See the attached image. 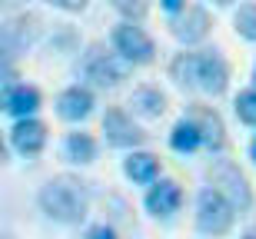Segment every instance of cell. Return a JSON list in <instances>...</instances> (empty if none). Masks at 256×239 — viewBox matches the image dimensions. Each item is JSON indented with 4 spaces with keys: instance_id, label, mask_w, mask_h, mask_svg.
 Masks as SVG:
<instances>
[{
    "instance_id": "cell-22",
    "label": "cell",
    "mask_w": 256,
    "mask_h": 239,
    "mask_svg": "<svg viewBox=\"0 0 256 239\" xmlns=\"http://www.w3.org/2000/svg\"><path fill=\"white\" fill-rule=\"evenodd\" d=\"M106 3H110L124 20H136V23L150 13V0H106Z\"/></svg>"
},
{
    "instance_id": "cell-19",
    "label": "cell",
    "mask_w": 256,
    "mask_h": 239,
    "mask_svg": "<svg viewBox=\"0 0 256 239\" xmlns=\"http://www.w3.org/2000/svg\"><path fill=\"white\" fill-rule=\"evenodd\" d=\"M170 80L180 90H196V50H183L170 60Z\"/></svg>"
},
{
    "instance_id": "cell-21",
    "label": "cell",
    "mask_w": 256,
    "mask_h": 239,
    "mask_svg": "<svg viewBox=\"0 0 256 239\" xmlns=\"http://www.w3.org/2000/svg\"><path fill=\"white\" fill-rule=\"evenodd\" d=\"M233 113H236L240 123L256 126V86L253 90H240V93L233 96Z\"/></svg>"
},
{
    "instance_id": "cell-18",
    "label": "cell",
    "mask_w": 256,
    "mask_h": 239,
    "mask_svg": "<svg viewBox=\"0 0 256 239\" xmlns=\"http://www.w3.org/2000/svg\"><path fill=\"white\" fill-rule=\"evenodd\" d=\"M170 146L176 150V153H196L200 146H203L200 126H196V120H193L190 113L180 116V120L173 123V130H170Z\"/></svg>"
},
{
    "instance_id": "cell-16",
    "label": "cell",
    "mask_w": 256,
    "mask_h": 239,
    "mask_svg": "<svg viewBox=\"0 0 256 239\" xmlns=\"http://www.w3.org/2000/svg\"><path fill=\"white\" fill-rule=\"evenodd\" d=\"M130 106L133 113L143 116V120H160L163 113H166V106H170V100H166V93H163L160 86H136L130 96Z\"/></svg>"
},
{
    "instance_id": "cell-28",
    "label": "cell",
    "mask_w": 256,
    "mask_h": 239,
    "mask_svg": "<svg viewBox=\"0 0 256 239\" xmlns=\"http://www.w3.org/2000/svg\"><path fill=\"white\" fill-rule=\"evenodd\" d=\"M216 7H230V3H236V0H213Z\"/></svg>"
},
{
    "instance_id": "cell-17",
    "label": "cell",
    "mask_w": 256,
    "mask_h": 239,
    "mask_svg": "<svg viewBox=\"0 0 256 239\" xmlns=\"http://www.w3.org/2000/svg\"><path fill=\"white\" fill-rule=\"evenodd\" d=\"M100 153V143L94 140V133H86V130H74V133H66L64 140V156L76 166H90Z\"/></svg>"
},
{
    "instance_id": "cell-4",
    "label": "cell",
    "mask_w": 256,
    "mask_h": 239,
    "mask_svg": "<svg viewBox=\"0 0 256 239\" xmlns=\"http://www.w3.org/2000/svg\"><path fill=\"white\" fill-rule=\"evenodd\" d=\"M236 226V206L210 183L196 196V230L203 236H226Z\"/></svg>"
},
{
    "instance_id": "cell-25",
    "label": "cell",
    "mask_w": 256,
    "mask_h": 239,
    "mask_svg": "<svg viewBox=\"0 0 256 239\" xmlns=\"http://www.w3.org/2000/svg\"><path fill=\"white\" fill-rule=\"evenodd\" d=\"M160 7L166 10V13H170V17H176V13H180V10L186 7V0H160Z\"/></svg>"
},
{
    "instance_id": "cell-24",
    "label": "cell",
    "mask_w": 256,
    "mask_h": 239,
    "mask_svg": "<svg viewBox=\"0 0 256 239\" xmlns=\"http://www.w3.org/2000/svg\"><path fill=\"white\" fill-rule=\"evenodd\" d=\"M84 239H120V233L114 226H106V223H94V226H86Z\"/></svg>"
},
{
    "instance_id": "cell-31",
    "label": "cell",
    "mask_w": 256,
    "mask_h": 239,
    "mask_svg": "<svg viewBox=\"0 0 256 239\" xmlns=\"http://www.w3.org/2000/svg\"><path fill=\"white\" fill-rule=\"evenodd\" d=\"M253 86H256V67H253Z\"/></svg>"
},
{
    "instance_id": "cell-20",
    "label": "cell",
    "mask_w": 256,
    "mask_h": 239,
    "mask_svg": "<svg viewBox=\"0 0 256 239\" xmlns=\"http://www.w3.org/2000/svg\"><path fill=\"white\" fill-rule=\"evenodd\" d=\"M233 30L246 43H256V3H240V10L233 13Z\"/></svg>"
},
{
    "instance_id": "cell-27",
    "label": "cell",
    "mask_w": 256,
    "mask_h": 239,
    "mask_svg": "<svg viewBox=\"0 0 256 239\" xmlns=\"http://www.w3.org/2000/svg\"><path fill=\"white\" fill-rule=\"evenodd\" d=\"M20 0H0V10H17Z\"/></svg>"
},
{
    "instance_id": "cell-14",
    "label": "cell",
    "mask_w": 256,
    "mask_h": 239,
    "mask_svg": "<svg viewBox=\"0 0 256 239\" xmlns=\"http://www.w3.org/2000/svg\"><path fill=\"white\" fill-rule=\"evenodd\" d=\"M186 113L196 120L200 136H203V146L210 150V156H220L223 150H226V123H223V116H220L213 106H203V103H190Z\"/></svg>"
},
{
    "instance_id": "cell-15",
    "label": "cell",
    "mask_w": 256,
    "mask_h": 239,
    "mask_svg": "<svg viewBox=\"0 0 256 239\" xmlns=\"http://www.w3.org/2000/svg\"><path fill=\"white\" fill-rule=\"evenodd\" d=\"M124 173H126V180L136 183V186H150L160 176V156L146 153V150H130L124 160Z\"/></svg>"
},
{
    "instance_id": "cell-11",
    "label": "cell",
    "mask_w": 256,
    "mask_h": 239,
    "mask_svg": "<svg viewBox=\"0 0 256 239\" xmlns=\"http://www.w3.org/2000/svg\"><path fill=\"white\" fill-rule=\"evenodd\" d=\"M47 140H50L47 123L37 120V116H20V120H14V126H10V146H14L20 156H40L47 150Z\"/></svg>"
},
{
    "instance_id": "cell-2",
    "label": "cell",
    "mask_w": 256,
    "mask_h": 239,
    "mask_svg": "<svg viewBox=\"0 0 256 239\" xmlns=\"http://www.w3.org/2000/svg\"><path fill=\"white\" fill-rule=\"evenodd\" d=\"M40 33H44V20L27 10H17L0 23V80L14 73L20 53H27L40 40Z\"/></svg>"
},
{
    "instance_id": "cell-1",
    "label": "cell",
    "mask_w": 256,
    "mask_h": 239,
    "mask_svg": "<svg viewBox=\"0 0 256 239\" xmlns=\"http://www.w3.org/2000/svg\"><path fill=\"white\" fill-rule=\"evenodd\" d=\"M37 203L47 220L60 226H80L90 216V186L74 173H60L40 186Z\"/></svg>"
},
{
    "instance_id": "cell-8",
    "label": "cell",
    "mask_w": 256,
    "mask_h": 239,
    "mask_svg": "<svg viewBox=\"0 0 256 239\" xmlns=\"http://www.w3.org/2000/svg\"><path fill=\"white\" fill-rule=\"evenodd\" d=\"M196 90L223 96L230 90V63L220 50H196Z\"/></svg>"
},
{
    "instance_id": "cell-5",
    "label": "cell",
    "mask_w": 256,
    "mask_h": 239,
    "mask_svg": "<svg viewBox=\"0 0 256 239\" xmlns=\"http://www.w3.org/2000/svg\"><path fill=\"white\" fill-rule=\"evenodd\" d=\"M110 43L130 67H150L156 60V43L136 20H120L114 27V33H110Z\"/></svg>"
},
{
    "instance_id": "cell-6",
    "label": "cell",
    "mask_w": 256,
    "mask_h": 239,
    "mask_svg": "<svg viewBox=\"0 0 256 239\" xmlns=\"http://www.w3.org/2000/svg\"><path fill=\"white\" fill-rule=\"evenodd\" d=\"M210 183L236 206V213L253 210V203H256L253 186H250V180L243 176V170H240L233 160H213L210 163Z\"/></svg>"
},
{
    "instance_id": "cell-26",
    "label": "cell",
    "mask_w": 256,
    "mask_h": 239,
    "mask_svg": "<svg viewBox=\"0 0 256 239\" xmlns=\"http://www.w3.org/2000/svg\"><path fill=\"white\" fill-rule=\"evenodd\" d=\"M7 160H10V146H7V140L0 136V166H4Z\"/></svg>"
},
{
    "instance_id": "cell-30",
    "label": "cell",
    "mask_w": 256,
    "mask_h": 239,
    "mask_svg": "<svg viewBox=\"0 0 256 239\" xmlns=\"http://www.w3.org/2000/svg\"><path fill=\"white\" fill-rule=\"evenodd\" d=\"M240 239H256V233L250 230V233H243V236H240Z\"/></svg>"
},
{
    "instance_id": "cell-3",
    "label": "cell",
    "mask_w": 256,
    "mask_h": 239,
    "mask_svg": "<svg viewBox=\"0 0 256 239\" xmlns=\"http://www.w3.org/2000/svg\"><path fill=\"white\" fill-rule=\"evenodd\" d=\"M130 63H126L116 50H106L104 43H90V47L80 53V63H76V73L86 86L94 90H114L130 77Z\"/></svg>"
},
{
    "instance_id": "cell-12",
    "label": "cell",
    "mask_w": 256,
    "mask_h": 239,
    "mask_svg": "<svg viewBox=\"0 0 256 239\" xmlns=\"http://www.w3.org/2000/svg\"><path fill=\"white\" fill-rule=\"evenodd\" d=\"M44 106V96H40L37 86L30 83H4L0 86V113L14 116H37V110Z\"/></svg>"
},
{
    "instance_id": "cell-7",
    "label": "cell",
    "mask_w": 256,
    "mask_h": 239,
    "mask_svg": "<svg viewBox=\"0 0 256 239\" xmlns=\"http://www.w3.org/2000/svg\"><path fill=\"white\" fill-rule=\"evenodd\" d=\"M104 140L114 150H140L146 143V130L133 120V113H126L124 106H110L104 113Z\"/></svg>"
},
{
    "instance_id": "cell-9",
    "label": "cell",
    "mask_w": 256,
    "mask_h": 239,
    "mask_svg": "<svg viewBox=\"0 0 256 239\" xmlns=\"http://www.w3.org/2000/svg\"><path fill=\"white\" fill-rule=\"evenodd\" d=\"M210 27H213V20H210L206 7H200V3H186V7L170 20V33L180 40L183 47H196L203 40L210 37Z\"/></svg>"
},
{
    "instance_id": "cell-13",
    "label": "cell",
    "mask_w": 256,
    "mask_h": 239,
    "mask_svg": "<svg viewBox=\"0 0 256 239\" xmlns=\"http://www.w3.org/2000/svg\"><path fill=\"white\" fill-rule=\"evenodd\" d=\"M146 213L156 216V220H170L173 213L183 206V190L176 180H166V176H156L146 190V200H143Z\"/></svg>"
},
{
    "instance_id": "cell-10",
    "label": "cell",
    "mask_w": 256,
    "mask_h": 239,
    "mask_svg": "<svg viewBox=\"0 0 256 239\" xmlns=\"http://www.w3.org/2000/svg\"><path fill=\"white\" fill-rule=\"evenodd\" d=\"M94 110H96L94 86L74 83V86H66V90H60V96H57V116L60 120H66V123H84V120L94 116Z\"/></svg>"
},
{
    "instance_id": "cell-29",
    "label": "cell",
    "mask_w": 256,
    "mask_h": 239,
    "mask_svg": "<svg viewBox=\"0 0 256 239\" xmlns=\"http://www.w3.org/2000/svg\"><path fill=\"white\" fill-rule=\"evenodd\" d=\"M250 160L256 163V140H253V143H250Z\"/></svg>"
},
{
    "instance_id": "cell-23",
    "label": "cell",
    "mask_w": 256,
    "mask_h": 239,
    "mask_svg": "<svg viewBox=\"0 0 256 239\" xmlns=\"http://www.w3.org/2000/svg\"><path fill=\"white\" fill-rule=\"evenodd\" d=\"M44 3L54 10H64V13H84L90 0H44Z\"/></svg>"
}]
</instances>
